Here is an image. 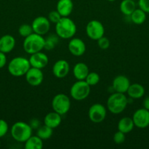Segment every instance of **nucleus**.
Wrapping results in <instances>:
<instances>
[{
  "instance_id": "obj_1",
  "label": "nucleus",
  "mask_w": 149,
  "mask_h": 149,
  "mask_svg": "<svg viewBox=\"0 0 149 149\" xmlns=\"http://www.w3.org/2000/svg\"><path fill=\"white\" fill-rule=\"evenodd\" d=\"M56 33L59 38L64 39H72L77 31L74 22L69 17H62L56 23Z\"/></svg>"
},
{
  "instance_id": "obj_2",
  "label": "nucleus",
  "mask_w": 149,
  "mask_h": 149,
  "mask_svg": "<svg viewBox=\"0 0 149 149\" xmlns=\"http://www.w3.org/2000/svg\"><path fill=\"white\" fill-rule=\"evenodd\" d=\"M128 105V99L124 93H114L107 100V109L113 114L122 113Z\"/></svg>"
},
{
  "instance_id": "obj_3",
  "label": "nucleus",
  "mask_w": 149,
  "mask_h": 149,
  "mask_svg": "<svg viewBox=\"0 0 149 149\" xmlns=\"http://www.w3.org/2000/svg\"><path fill=\"white\" fill-rule=\"evenodd\" d=\"M45 38L42 35L32 33L29 36L25 37L23 43V47L26 53L32 55L40 52L44 49Z\"/></svg>"
},
{
  "instance_id": "obj_4",
  "label": "nucleus",
  "mask_w": 149,
  "mask_h": 149,
  "mask_svg": "<svg viewBox=\"0 0 149 149\" xmlns=\"http://www.w3.org/2000/svg\"><path fill=\"white\" fill-rule=\"evenodd\" d=\"M29 59L23 57H15L10 61L8 64L9 73L12 76L15 77H20L25 76L29 68H31Z\"/></svg>"
},
{
  "instance_id": "obj_5",
  "label": "nucleus",
  "mask_w": 149,
  "mask_h": 149,
  "mask_svg": "<svg viewBox=\"0 0 149 149\" xmlns=\"http://www.w3.org/2000/svg\"><path fill=\"white\" fill-rule=\"evenodd\" d=\"M32 129L29 124L24 122H17L11 127L10 133L15 141L25 143L32 135Z\"/></svg>"
},
{
  "instance_id": "obj_6",
  "label": "nucleus",
  "mask_w": 149,
  "mask_h": 149,
  "mask_svg": "<svg viewBox=\"0 0 149 149\" xmlns=\"http://www.w3.org/2000/svg\"><path fill=\"white\" fill-rule=\"evenodd\" d=\"M91 86L85 80H77L70 88V95L74 100L80 101L89 97Z\"/></svg>"
},
{
  "instance_id": "obj_7",
  "label": "nucleus",
  "mask_w": 149,
  "mask_h": 149,
  "mask_svg": "<svg viewBox=\"0 0 149 149\" xmlns=\"http://www.w3.org/2000/svg\"><path fill=\"white\" fill-rule=\"evenodd\" d=\"M52 109L54 111L62 115L66 114L71 107V101L68 95L63 93L56 95L51 102Z\"/></svg>"
},
{
  "instance_id": "obj_8",
  "label": "nucleus",
  "mask_w": 149,
  "mask_h": 149,
  "mask_svg": "<svg viewBox=\"0 0 149 149\" xmlns=\"http://www.w3.org/2000/svg\"><path fill=\"white\" fill-rule=\"evenodd\" d=\"M86 32L87 36L91 39L97 41L105 33V28L103 24L97 20H90L86 27Z\"/></svg>"
},
{
  "instance_id": "obj_9",
  "label": "nucleus",
  "mask_w": 149,
  "mask_h": 149,
  "mask_svg": "<svg viewBox=\"0 0 149 149\" xmlns=\"http://www.w3.org/2000/svg\"><path fill=\"white\" fill-rule=\"evenodd\" d=\"M107 116V109L101 103H94L89 109V118L91 122L99 124L103 122Z\"/></svg>"
},
{
  "instance_id": "obj_10",
  "label": "nucleus",
  "mask_w": 149,
  "mask_h": 149,
  "mask_svg": "<svg viewBox=\"0 0 149 149\" xmlns=\"http://www.w3.org/2000/svg\"><path fill=\"white\" fill-rule=\"evenodd\" d=\"M134 127L140 129H145L149 126V111L144 109H139L135 111L132 116Z\"/></svg>"
},
{
  "instance_id": "obj_11",
  "label": "nucleus",
  "mask_w": 149,
  "mask_h": 149,
  "mask_svg": "<svg viewBox=\"0 0 149 149\" xmlns=\"http://www.w3.org/2000/svg\"><path fill=\"white\" fill-rule=\"evenodd\" d=\"M32 26L34 33L43 36L49 31L51 28V22L49 21L48 17L44 16H38L34 19Z\"/></svg>"
},
{
  "instance_id": "obj_12",
  "label": "nucleus",
  "mask_w": 149,
  "mask_h": 149,
  "mask_svg": "<svg viewBox=\"0 0 149 149\" xmlns=\"http://www.w3.org/2000/svg\"><path fill=\"white\" fill-rule=\"evenodd\" d=\"M26 81L29 85L32 87H37L42 84L44 79L42 69L31 67L29 71L25 74Z\"/></svg>"
},
{
  "instance_id": "obj_13",
  "label": "nucleus",
  "mask_w": 149,
  "mask_h": 149,
  "mask_svg": "<svg viewBox=\"0 0 149 149\" xmlns=\"http://www.w3.org/2000/svg\"><path fill=\"white\" fill-rule=\"evenodd\" d=\"M68 49L70 53L74 56H82L86 52V44L80 38L72 37L69 42Z\"/></svg>"
},
{
  "instance_id": "obj_14",
  "label": "nucleus",
  "mask_w": 149,
  "mask_h": 149,
  "mask_svg": "<svg viewBox=\"0 0 149 149\" xmlns=\"http://www.w3.org/2000/svg\"><path fill=\"white\" fill-rule=\"evenodd\" d=\"M29 61L31 66L34 67V68H39V69L45 68L48 64V62H49L48 57L47 56L46 54L41 52V51L30 55Z\"/></svg>"
},
{
  "instance_id": "obj_15",
  "label": "nucleus",
  "mask_w": 149,
  "mask_h": 149,
  "mask_svg": "<svg viewBox=\"0 0 149 149\" xmlns=\"http://www.w3.org/2000/svg\"><path fill=\"white\" fill-rule=\"evenodd\" d=\"M52 71L56 78H64L70 72V64L66 60H58L53 65Z\"/></svg>"
},
{
  "instance_id": "obj_16",
  "label": "nucleus",
  "mask_w": 149,
  "mask_h": 149,
  "mask_svg": "<svg viewBox=\"0 0 149 149\" xmlns=\"http://www.w3.org/2000/svg\"><path fill=\"white\" fill-rule=\"evenodd\" d=\"M130 84L131 83H130L129 79L126 76L118 75L112 80V87L117 93H126Z\"/></svg>"
},
{
  "instance_id": "obj_17",
  "label": "nucleus",
  "mask_w": 149,
  "mask_h": 149,
  "mask_svg": "<svg viewBox=\"0 0 149 149\" xmlns=\"http://www.w3.org/2000/svg\"><path fill=\"white\" fill-rule=\"evenodd\" d=\"M15 46V39L12 35L6 34L0 38V51L4 53H9Z\"/></svg>"
},
{
  "instance_id": "obj_18",
  "label": "nucleus",
  "mask_w": 149,
  "mask_h": 149,
  "mask_svg": "<svg viewBox=\"0 0 149 149\" xmlns=\"http://www.w3.org/2000/svg\"><path fill=\"white\" fill-rule=\"evenodd\" d=\"M74 8L72 0H58L56 4V10L61 17H69Z\"/></svg>"
},
{
  "instance_id": "obj_19",
  "label": "nucleus",
  "mask_w": 149,
  "mask_h": 149,
  "mask_svg": "<svg viewBox=\"0 0 149 149\" xmlns=\"http://www.w3.org/2000/svg\"><path fill=\"white\" fill-rule=\"evenodd\" d=\"M61 115L53 111L45 115L44 117V125L52 129H55L61 125Z\"/></svg>"
},
{
  "instance_id": "obj_20",
  "label": "nucleus",
  "mask_w": 149,
  "mask_h": 149,
  "mask_svg": "<svg viewBox=\"0 0 149 149\" xmlns=\"http://www.w3.org/2000/svg\"><path fill=\"white\" fill-rule=\"evenodd\" d=\"M89 73V67L84 63H77L73 67V75L77 80H85Z\"/></svg>"
},
{
  "instance_id": "obj_21",
  "label": "nucleus",
  "mask_w": 149,
  "mask_h": 149,
  "mask_svg": "<svg viewBox=\"0 0 149 149\" xmlns=\"http://www.w3.org/2000/svg\"><path fill=\"white\" fill-rule=\"evenodd\" d=\"M129 97L132 99H140L145 95V88L142 84L139 83L131 84L127 90Z\"/></svg>"
},
{
  "instance_id": "obj_22",
  "label": "nucleus",
  "mask_w": 149,
  "mask_h": 149,
  "mask_svg": "<svg viewBox=\"0 0 149 149\" xmlns=\"http://www.w3.org/2000/svg\"><path fill=\"white\" fill-rule=\"evenodd\" d=\"M134 127V124L133 122L132 118L123 117L119 120L118 123V130L125 134L129 133L133 130Z\"/></svg>"
},
{
  "instance_id": "obj_23",
  "label": "nucleus",
  "mask_w": 149,
  "mask_h": 149,
  "mask_svg": "<svg viewBox=\"0 0 149 149\" xmlns=\"http://www.w3.org/2000/svg\"><path fill=\"white\" fill-rule=\"evenodd\" d=\"M120 11L124 15L129 16L136 9V3L134 0H122L119 6Z\"/></svg>"
},
{
  "instance_id": "obj_24",
  "label": "nucleus",
  "mask_w": 149,
  "mask_h": 149,
  "mask_svg": "<svg viewBox=\"0 0 149 149\" xmlns=\"http://www.w3.org/2000/svg\"><path fill=\"white\" fill-rule=\"evenodd\" d=\"M25 149H42L43 148V141L37 135H32L25 142Z\"/></svg>"
},
{
  "instance_id": "obj_25",
  "label": "nucleus",
  "mask_w": 149,
  "mask_h": 149,
  "mask_svg": "<svg viewBox=\"0 0 149 149\" xmlns=\"http://www.w3.org/2000/svg\"><path fill=\"white\" fill-rule=\"evenodd\" d=\"M131 22L136 25H141L145 21L146 13L140 8H136L134 11L129 15Z\"/></svg>"
},
{
  "instance_id": "obj_26",
  "label": "nucleus",
  "mask_w": 149,
  "mask_h": 149,
  "mask_svg": "<svg viewBox=\"0 0 149 149\" xmlns=\"http://www.w3.org/2000/svg\"><path fill=\"white\" fill-rule=\"evenodd\" d=\"M53 129L49 127L47 125H42L37 130V135L40 138L42 141L48 140L53 135Z\"/></svg>"
},
{
  "instance_id": "obj_27",
  "label": "nucleus",
  "mask_w": 149,
  "mask_h": 149,
  "mask_svg": "<svg viewBox=\"0 0 149 149\" xmlns=\"http://www.w3.org/2000/svg\"><path fill=\"white\" fill-rule=\"evenodd\" d=\"M58 36L55 34H51L47 36L45 39V45H44V49L46 50L50 51L53 49L58 44L59 39Z\"/></svg>"
},
{
  "instance_id": "obj_28",
  "label": "nucleus",
  "mask_w": 149,
  "mask_h": 149,
  "mask_svg": "<svg viewBox=\"0 0 149 149\" xmlns=\"http://www.w3.org/2000/svg\"><path fill=\"white\" fill-rule=\"evenodd\" d=\"M99 80H100V77H99V75L97 73L89 72L85 81L91 87V86L96 85L99 83Z\"/></svg>"
},
{
  "instance_id": "obj_29",
  "label": "nucleus",
  "mask_w": 149,
  "mask_h": 149,
  "mask_svg": "<svg viewBox=\"0 0 149 149\" xmlns=\"http://www.w3.org/2000/svg\"><path fill=\"white\" fill-rule=\"evenodd\" d=\"M18 33L23 37H26L34 33L33 29H32V25L29 24H22L20 26L18 29Z\"/></svg>"
},
{
  "instance_id": "obj_30",
  "label": "nucleus",
  "mask_w": 149,
  "mask_h": 149,
  "mask_svg": "<svg viewBox=\"0 0 149 149\" xmlns=\"http://www.w3.org/2000/svg\"><path fill=\"white\" fill-rule=\"evenodd\" d=\"M125 133L121 132V131L118 130V132H115L113 135V142L115 143L117 145H120V144H122L125 141L126 137H125Z\"/></svg>"
},
{
  "instance_id": "obj_31",
  "label": "nucleus",
  "mask_w": 149,
  "mask_h": 149,
  "mask_svg": "<svg viewBox=\"0 0 149 149\" xmlns=\"http://www.w3.org/2000/svg\"><path fill=\"white\" fill-rule=\"evenodd\" d=\"M61 15L59 14L57 10H53V11L50 12L49 14H48V20L51 23H56L59 21L60 19L61 18Z\"/></svg>"
},
{
  "instance_id": "obj_32",
  "label": "nucleus",
  "mask_w": 149,
  "mask_h": 149,
  "mask_svg": "<svg viewBox=\"0 0 149 149\" xmlns=\"http://www.w3.org/2000/svg\"><path fill=\"white\" fill-rule=\"evenodd\" d=\"M97 44L98 46L100 49H107L108 48H109L110 45V40L105 36H102L100 39H99L97 40Z\"/></svg>"
},
{
  "instance_id": "obj_33",
  "label": "nucleus",
  "mask_w": 149,
  "mask_h": 149,
  "mask_svg": "<svg viewBox=\"0 0 149 149\" xmlns=\"http://www.w3.org/2000/svg\"><path fill=\"white\" fill-rule=\"evenodd\" d=\"M9 130L8 124L4 119H0V138L4 137L7 133Z\"/></svg>"
},
{
  "instance_id": "obj_34",
  "label": "nucleus",
  "mask_w": 149,
  "mask_h": 149,
  "mask_svg": "<svg viewBox=\"0 0 149 149\" xmlns=\"http://www.w3.org/2000/svg\"><path fill=\"white\" fill-rule=\"evenodd\" d=\"M138 6L145 13H149V0H138Z\"/></svg>"
},
{
  "instance_id": "obj_35",
  "label": "nucleus",
  "mask_w": 149,
  "mask_h": 149,
  "mask_svg": "<svg viewBox=\"0 0 149 149\" xmlns=\"http://www.w3.org/2000/svg\"><path fill=\"white\" fill-rule=\"evenodd\" d=\"M6 63H7V57H6L5 53L0 51V69L4 68Z\"/></svg>"
},
{
  "instance_id": "obj_36",
  "label": "nucleus",
  "mask_w": 149,
  "mask_h": 149,
  "mask_svg": "<svg viewBox=\"0 0 149 149\" xmlns=\"http://www.w3.org/2000/svg\"><path fill=\"white\" fill-rule=\"evenodd\" d=\"M29 125H30L32 129L37 130L40 127V122L37 119H32L29 122Z\"/></svg>"
},
{
  "instance_id": "obj_37",
  "label": "nucleus",
  "mask_w": 149,
  "mask_h": 149,
  "mask_svg": "<svg viewBox=\"0 0 149 149\" xmlns=\"http://www.w3.org/2000/svg\"><path fill=\"white\" fill-rule=\"evenodd\" d=\"M143 106L144 109L149 111V96H147L146 97H145L143 102Z\"/></svg>"
},
{
  "instance_id": "obj_38",
  "label": "nucleus",
  "mask_w": 149,
  "mask_h": 149,
  "mask_svg": "<svg viewBox=\"0 0 149 149\" xmlns=\"http://www.w3.org/2000/svg\"><path fill=\"white\" fill-rule=\"evenodd\" d=\"M107 1H111V2H112V1H115V0H107Z\"/></svg>"
},
{
  "instance_id": "obj_39",
  "label": "nucleus",
  "mask_w": 149,
  "mask_h": 149,
  "mask_svg": "<svg viewBox=\"0 0 149 149\" xmlns=\"http://www.w3.org/2000/svg\"><path fill=\"white\" fill-rule=\"evenodd\" d=\"M0 146H1V142H0Z\"/></svg>"
},
{
  "instance_id": "obj_40",
  "label": "nucleus",
  "mask_w": 149,
  "mask_h": 149,
  "mask_svg": "<svg viewBox=\"0 0 149 149\" xmlns=\"http://www.w3.org/2000/svg\"><path fill=\"white\" fill-rule=\"evenodd\" d=\"M134 1H138V0H134Z\"/></svg>"
},
{
  "instance_id": "obj_41",
  "label": "nucleus",
  "mask_w": 149,
  "mask_h": 149,
  "mask_svg": "<svg viewBox=\"0 0 149 149\" xmlns=\"http://www.w3.org/2000/svg\"><path fill=\"white\" fill-rule=\"evenodd\" d=\"M26 1H29V0H26Z\"/></svg>"
}]
</instances>
